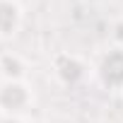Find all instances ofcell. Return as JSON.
Segmentation results:
<instances>
[{
	"instance_id": "7a4b0ae2",
	"label": "cell",
	"mask_w": 123,
	"mask_h": 123,
	"mask_svg": "<svg viewBox=\"0 0 123 123\" xmlns=\"http://www.w3.org/2000/svg\"><path fill=\"white\" fill-rule=\"evenodd\" d=\"M97 80L111 92L123 89V46H111L101 55L97 65Z\"/></svg>"
},
{
	"instance_id": "3957f363",
	"label": "cell",
	"mask_w": 123,
	"mask_h": 123,
	"mask_svg": "<svg viewBox=\"0 0 123 123\" xmlns=\"http://www.w3.org/2000/svg\"><path fill=\"white\" fill-rule=\"evenodd\" d=\"M24 12L17 0H0V39H12L22 27Z\"/></svg>"
},
{
	"instance_id": "6da1fadb",
	"label": "cell",
	"mask_w": 123,
	"mask_h": 123,
	"mask_svg": "<svg viewBox=\"0 0 123 123\" xmlns=\"http://www.w3.org/2000/svg\"><path fill=\"white\" fill-rule=\"evenodd\" d=\"M34 94L22 77H5L0 82V116L22 118L31 109Z\"/></svg>"
}]
</instances>
